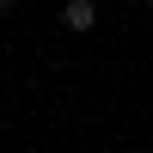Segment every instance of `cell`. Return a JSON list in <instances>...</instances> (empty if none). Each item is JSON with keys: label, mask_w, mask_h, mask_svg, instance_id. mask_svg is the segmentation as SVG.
I'll use <instances>...</instances> for the list:
<instances>
[{"label": "cell", "mask_w": 153, "mask_h": 153, "mask_svg": "<svg viewBox=\"0 0 153 153\" xmlns=\"http://www.w3.org/2000/svg\"><path fill=\"white\" fill-rule=\"evenodd\" d=\"M6 6H12V0H0V12H6Z\"/></svg>", "instance_id": "obj_2"}, {"label": "cell", "mask_w": 153, "mask_h": 153, "mask_svg": "<svg viewBox=\"0 0 153 153\" xmlns=\"http://www.w3.org/2000/svg\"><path fill=\"white\" fill-rule=\"evenodd\" d=\"M61 25H68V31H92V25H98V6H92V0H68V6H61Z\"/></svg>", "instance_id": "obj_1"}]
</instances>
